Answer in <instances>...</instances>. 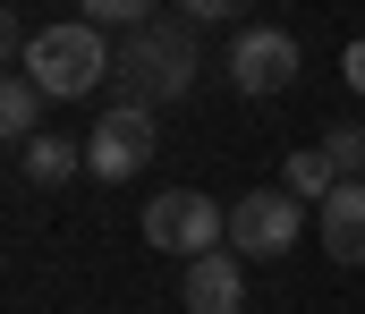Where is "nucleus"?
Listing matches in <instances>:
<instances>
[{
  "instance_id": "nucleus-1",
  "label": "nucleus",
  "mask_w": 365,
  "mask_h": 314,
  "mask_svg": "<svg viewBox=\"0 0 365 314\" xmlns=\"http://www.w3.org/2000/svg\"><path fill=\"white\" fill-rule=\"evenodd\" d=\"M110 85H119V103H179L187 85H195V34L187 26H136L119 51H110Z\"/></svg>"
},
{
  "instance_id": "nucleus-2",
  "label": "nucleus",
  "mask_w": 365,
  "mask_h": 314,
  "mask_svg": "<svg viewBox=\"0 0 365 314\" xmlns=\"http://www.w3.org/2000/svg\"><path fill=\"white\" fill-rule=\"evenodd\" d=\"M26 77H34L51 103H77V94H93V85L110 77V43H102V26H93V17L43 26V34L26 43Z\"/></svg>"
},
{
  "instance_id": "nucleus-3",
  "label": "nucleus",
  "mask_w": 365,
  "mask_h": 314,
  "mask_svg": "<svg viewBox=\"0 0 365 314\" xmlns=\"http://www.w3.org/2000/svg\"><path fill=\"white\" fill-rule=\"evenodd\" d=\"M221 238H230V212L195 187H162L145 204V246H162V255H212Z\"/></svg>"
},
{
  "instance_id": "nucleus-4",
  "label": "nucleus",
  "mask_w": 365,
  "mask_h": 314,
  "mask_svg": "<svg viewBox=\"0 0 365 314\" xmlns=\"http://www.w3.org/2000/svg\"><path fill=\"white\" fill-rule=\"evenodd\" d=\"M153 145H162V136H153V103H110L93 119V136H86V170L119 187V179H136V170L153 162Z\"/></svg>"
},
{
  "instance_id": "nucleus-5",
  "label": "nucleus",
  "mask_w": 365,
  "mask_h": 314,
  "mask_svg": "<svg viewBox=\"0 0 365 314\" xmlns=\"http://www.w3.org/2000/svg\"><path fill=\"white\" fill-rule=\"evenodd\" d=\"M297 196H289V187H255V196H238V204H230V255H255V263H264V255H289V246H297Z\"/></svg>"
},
{
  "instance_id": "nucleus-6",
  "label": "nucleus",
  "mask_w": 365,
  "mask_h": 314,
  "mask_svg": "<svg viewBox=\"0 0 365 314\" xmlns=\"http://www.w3.org/2000/svg\"><path fill=\"white\" fill-rule=\"evenodd\" d=\"M230 77H238V94H280V85L297 77V34L247 26V34L230 43Z\"/></svg>"
},
{
  "instance_id": "nucleus-7",
  "label": "nucleus",
  "mask_w": 365,
  "mask_h": 314,
  "mask_svg": "<svg viewBox=\"0 0 365 314\" xmlns=\"http://www.w3.org/2000/svg\"><path fill=\"white\" fill-rule=\"evenodd\" d=\"M187 314H238L247 306V272H230V255H187V281H179Z\"/></svg>"
},
{
  "instance_id": "nucleus-8",
  "label": "nucleus",
  "mask_w": 365,
  "mask_h": 314,
  "mask_svg": "<svg viewBox=\"0 0 365 314\" xmlns=\"http://www.w3.org/2000/svg\"><path fill=\"white\" fill-rule=\"evenodd\" d=\"M314 212H323V255L331 263H365V179H340Z\"/></svg>"
},
{
  "instance_id": "nucleus-9",
  "label": "nucleus",
  "mask_w": 365,
  "mask_h": 314,
  "mask_svg": "<svg viewBox=\"0 0 365 314\" xmlns=\"http://www.w3.org/2000/svg\"><path fill=\"white\" fill-rule=\"evenodd\" d=\"M77 170H86V145H68V136H43V127L26 136V179H34V187H68Z\"/></svg>"
},
{
  "instance_id": "nucleus-10",
  "label": "nucleus",
  "mask_w": 365,
  "mask_h": 314,
  "mask_svg": "<svg viewBox=\"0 0 365 314\" xmlns=\"http://www.w3.org/2000/svg\"><path fill=\"white\" fill-rule=\"evenodd\" d=\"M43 103H51V94H43L34 77H9V68H0V145H26L34 119H43Z\"/></svg>"
},
{
  "instance_id": "nucleus-11",
  "label": "nucleus",
  "mask_w": 365,
  "mask_h": 314,
  "mask_svg": "<svg viewBox=\"0 0 365 314\" xmlns=\"http://www.w3.org/2000/svg\"><path fill=\"white\" fill-rule=\"evenodd\" d=\"M331 187H340V170H331L323 145H314V153H289V196H297V204H323Z\"/></svg>"
},
{
  "instance_id": "nucleus-12",
  "label": "nucleus",
  "mask_w": 365,
  "mask_h": 314,
  "mask_svg": "<svg viewBox=\"0 0 365 314\" xmlns=\"http://www.w3.org/2000/svg\"><path fill=\"white\" fill-rule=\"evenodd\" d=\"M323 153H331V170H340V179H365V127H357V119L323 127Z\"/></svg>"
},
{
  "instance_id": "nucleus-13",
  "label": "nucleus",
  "mask_w": 365,
  "mask_h": 314,
  "mask_svg": "<svg viewBox=\"0 0 365 314\" xmlns=\"http://www.w3.org/2000/svg\"><path fill=\"white\" fill-rule=\"evenodd\" d=\"M86 17L102 26V34H110V26L136 34V26H153V0H86Z\"/></svg>"
},
{
  "instance_id": "nucleus-14",
  "label": "nucleus",
  "mask_w": 365,
  "mask_h": 314,
  "mask_svg": "<svg viewBox=\"0 0 365 314\" xmlns=\"http://www.w3.org/2000/svg\"><path fill=\"white\" fill-rule=\"evenodd\" d=\"M187 17H247V9H255V0H179Z\"/></svg>"
},
{
  "instance_id": "nucleus-15",
  "label": "nucleus",
  "mask_w": 365,
  "mask_h": 314,
  "mask_svg": "<svg viewBox=\"0 0 365 314\" xmlns=\"http://www.w3.org/2000/svg\"><path fill=\"white\" fill-rule=\"evenodd\" d=\"M340 77H349V85H357V94H365V34H357V43H349V51H340Z\"/></svg>"
},
{
  "instance_id": "nucleus-16",
  "label": "nucleus",
  "mask_w": 365,
  "mask_h": 314,
  "mask_svg": "<svg viewBox=\"0 0 365 314\" xmlns=\"http://www.w3.org/2000/svg\"><path fill=\"white\" fill-rule=\"evenodd\" d=\"M9 51H17V17L0 9V60H9Z\"/></svg>"
}]
</instances>
